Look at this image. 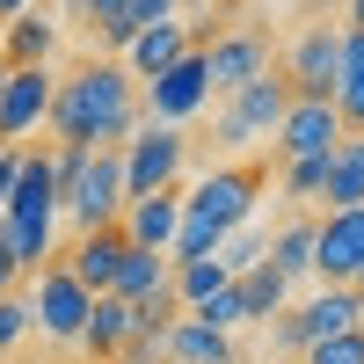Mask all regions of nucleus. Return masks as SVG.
Returning a JSON list of instances; mask_svg holds the SVG:
<instances>
[{
  "label": "nucleus",
  "mask_w": 364,
  "mask_h": 364,
  "mask_svg": "<svg viewBox=\"0 0 364 364\" xmlns=\"http://www.w3.org/2000/svg\"><path fill=\"white\" fill-rule=\"evenodd\" d=\"M343 328H364V291L357 284H321L314 299H299V306H284L269 321V343L284 350V364H299L314 343L343 336Z\"/></svg>",
  "instance_id": "20e7f679"
},
{
  "label": "nucleus",
  "mask_w": 364,
  "mask_h": 364,
  "mask_svg": "<svg viewBox=\"0 0 364 364\" xmlns=\"http://www.w3.org/2000/svg\"><path fill=\"white\" fill-rule=\"evenodd\" d=\"M343 139H350V132H343L336 102H299V95H291L277 139H269V161H277V168H291V161H321V154H336Z\"/></svg>",
  "instance_id": "9b49d317"
},
{
  "label": "nucleus",
  "mask_w": 364,
  "mask_h": 364,
  "mask_svg": "<svg viewBox=\"0 0 364 364\" xmlns=\"http://www.w3.org/2000/svg\"><path fill=\"white\" fill-rule=\"evenodd\" d=\"M328 211H357L364 204V139H343L328 154V190H321Z\"/></svg>",
  "instance_id": "4be33fe9"
},
{
  "label": "nucleus",
  "mask_w": 364,
  "mask_h": 364,
  "mask_svg": "<svg viewBox=\"0 0 364 364\" xmlns=\"http://www.w3.org/2000/svg\"><path fill=\"white\" fill-rule=\"evenodd\" d=\"M22 299H29V328H37L44 343H58V350H73L80 328H87V314H95V291H80L66 262H44L37 269V291H22Z\"/></svg>",
  "instance_id": "423d86ee"
},
{
  "label": "nucleus",
  "mask_w": 364,
  "mask_h": 364,
  "mask_svg": "<svg viewBox=\"0 0 364 364\" xmlns=\"http://www.w3.org/2000/svg\"><path fill=\"white\" fill-rule=\"evenodd\" d=\"M233 299H240V314H248V321H277V314L291 306V284H284L269 262H255V269H240V277H233Z\"/></svg>",
  "instance_id": "5701e85b"
},
{
  "label": "nucleus",
  "mask_w": 364,
  "mask_h": 364,
  "mask_svg": "<svg viewBox=\"0 0 364 364\" xmlns=\"http://www.w3.org/2000/svg\"><path fill=\"white\" fill-rule=\"evenodd\" d=\"M168 277H175V262H168V255H154V248H124V269H117V291H109V299L146 306L154 291H168Z\"/></svg>",
  "instance_id": "412c9836"
},
{
  "label": "nucleus",
  "mask_w": 364,
  "mask_h": 364,
  "mask_svg": "<svg viewBox=\"0 0 364 364\" xmlns=\"http://www.w3.org/2000/svg\"><path fill=\"white\" fill-rule=\"evenodd\" d=\"M314 233H321V219H314V211H291V219H284L277 233H269L262 262L277 269L284 284H306V277H314Z\"/></svg>",
  "instance_id": "f3484780"
},
{
  "label": "nucleus",
  "mask_w": 364,
  "mask_h": 364,
  "mask_svg": "<svg viewBox=\"0 0 364 364\" xmlns=\"http://www.w3.org/2000/svg\"><path fill=\"white\" fill-rule=\"evenodd\" d=\"M262 248H269V233L248 219V226H233L226 240H219V262H226V277H240V269H255L262 262Z\"/></svg>",
  "instance_id": "393cba45"
},
{
  "label": "nucleus",
  "mask_w": 364,
  "mask_h": 364,
  "mask_svg": "<svg viewBox=\"0 0 364 364\" xmlns=\"http://www.w3.org/2000/svg\"><path fill=\"white\" fill-rule=\"evenodd\" d=\"M284 109H291V87L277 80V66H269L262 80H248L240 95H226L219 109H211V146H219V154H233V161H248L255 146L277 139Z\"/></svg>",
  "instance_id": "7ed1b4c3"
},
{
  "label": "nucleus",
  "mask_w": 364,
  "mask_h": 364,
  "mask_svg": "<svg viewBox=\"0 0 364 364\" xmlns=\"http://www.w3.org/2000/svg\"><path fill=\"white\" fill-rule=\"evenodd\" d=\"M168 357H175V364H240V357H233V336H219V328L197 321V314H182V321L168 328Z\"/></svg>",
  "instance_id": "aec40b11"
},
{
  "label": "nucleus",
  "mask_w": 364,
  "mask_h": 364,
  "mask_svg": "<svg viewBox=\"0 0 364 364\" xmlns=\"http://www.w3.org/2000/svg\"><path fill=\"white\" fill-rule=\"evenodd\" d=\"M117 226H124V240H132V248H154V255H168V248H175V226H182V190L132 197Z\"/></svg>",
  "instance_id": "2eb2a0df"
},
{
  "label": "nucleus",
  "mask_w": 364,
  "mask_h": 364,
  "mask_svg": "<svg viewBox=\"0 0 364 364\" xmlns=\"http://www.w3.org/2000/svg\"><path fill=\"white\" fill-rule=\"evenodd\" d=\"M51 168H58V219H73V233H102L124 219L117 146H51Z\"/></svg>",
  "instance_id": "f03ea898"
},
{
  "label": "nucleus",
  "mask_w": 364,
  "mask_h": 364,
  "mask_svg": "<svg viewBox=\"0 0 364 364\" xmlns=\"http://www.w3.org/2000/svg\"><path fill=\"white\" fill-rule=\"evenodd\" d=\"M336 66H343V29L306 22V29H299V37L284 44V58H277V80L291 87L299 102H328V95H336Z\"/></svg>",
  "instance_id": "0eeeda50"
},
{
  "label": "nucleus",
  "mask_w": 364,
  "mask_h": 364,
  "mask_svg": "<svg viewBox=\"0 0 364 364\" xmlns=\"http://www.w3.org/2000/svg\"><path fill=\"white\" fill-rule=\"evenodd\" d=\"M117 161H124V204H132V197H161V190H182L190 139L168 132V124H139L124 146H117Z\"/></svg>",
  "instance_id": "39448f33"
},
{
  "label": "nucleus",
  "mask_w": 364,
  "mask_h": 364,
  "mask_svg": "<svg viewBox=\"0 0 364 364\" xmlns=\"http://www.w3.org/2000/svg\"><path fill=\"white\" fill-rule=\"evenodd\" d=\"M182 8H219V0H182Z\"/></svg>",
  "instance_id": "f704fd0d"
},
{
  "label": "nucleus",
  "mask_w": 364,
  "mask_h": 364,
  "mask_svg": "<svg viewBox=\"0 0 364 364\" xmlns=\"http://www.w3.org/2000/svg\"><path fill=\"white\" fill-rule=\"evenodd\" d=\"M269 73V37L255 22H233V29H219V37L204 44V80H211V102H226V95H240L248 80H262Z\"/></svg>",
  "instance_id": "1a4fd4ad"
},
{
  "label": "nucleus",
  "mask_w": 364,
  "mask_h": 364,
  "mask_svg": "<svg viewBox=\"0 0 364 364\" xmlns=\"http://www.w3.org/2000/svg\"><path fill=\"white\" fill-rule=\"evenodd\" d=\"M299 364H364V328H343V336H328V343H314Z\"/></svg>",
  "instance_id": "c85d7f7f"
},
{
  "label": "nucleus",
  "mask_w": 364,
  "mask_h": 364,
  "mask_svg": "<svg viewBox=\"0 0 364 364\" xmlns=\"http://www.w3.org/2000/svg\"><path fill=\"white\" fill-rule=\"evenodd\" d=\"M124 343H132V306H124V299H109V291H102L73 350H87V364H117V357H124Z\"/></svg>",
  "instance_id": "6ab92c4d"
},
{
  "label": "nucleus",
  "mask_w": 364,
  "mask_h": 364,
  "mask_svg": "<svg viewBox=\"0 0 364 364\" xmlns=\"http://www.w3.org/2000/svg\"><path fill=\"white\" fill-rule=\"evenodd\" d=\"M139 124H146L139 117V80L117 58H80L51 87V117H44L51 146H124Z\"/></svg>",
  "instance_id": "f257e3e1"
},
{
  "label": "nucleus",
  "mask_w": 364,
  "mask_h": 364,
  "mask_svg": "<svg viewBox=\"0 0 364 364\" xmlns=\"http://www.w3.org/2000/svg\"><path fill=\"white\" fill-rule=\"evenodd\" d=\"M58 51V22L44 8H22L15 22H0V66H51Z\"/></svg>",
  "instance_id": "dca6fc26"
},
{
  "label": "nucleus",
  "mask_w": 364,
  "mask_h": 364,
  "mask_svg": "<svg viewBox=\"0 0 364 364\" xmlns=\"http://www.w3.org/2000/svg\"><path fill=\"white\" fill-rule=\"evenodd\" d=\"M51 87H58L51 66H8V80H0V146H29V132L51 117Z\"/></svg>",
  "instance_id": "f8f14e48"
},
{
  "label": "nucleus",
  "mask_w": 364,
  "mask_h": 364,
  "mask_svg": "<svg viewBox=\"0 0 364 364\" xmlns=\"http://www.w3.org/2000/svg\"><path fill=\"white\" fill-rule=\"evenodd\" d=\"M15 168H22V146H0V211L15 197Z\"/></svg>",
  "instance_id": "7c9ffc66"
},
{
  "label": "nucleus",
  "mask_w": 364,
  "mask_h": 364,
  "mask_svg": "<svg viewBox=\"0 0 364 364\" xmlns=\"http://www.w3.org/2000/svg\"><path fill=\"white\" fill-rule=\"evenodd\" d=\"M343 15H350L343 29H364V0H343Z\"/></svg>",
  "instance_id": "473e14b6"
},
{
  "label": "nucleus",
  "mask_w": 364,
  "mask_h": 364,
  "mask_svg": "<svg viewBox=\"0 0 364 364\" xmlns=\"http://www.w3.org/2000/svg\"><path fill=\"white\" fill-rule=\"evenodd\" d=\"M22 8H37V0H0V22H15Z\"/></svg>",
  "instance_id": "72a5a7b5"
},
{
  "label": "nucleus",
  "mask_w": 364,
  "mask_h": 364,
  "mask_svg": "<svg viewBox=\"0 0 364 364\" xmlns=\"http://www.w3.org/2000/svg\"><path fill=\"white\" fill-rule=\"evenodd\" d=\"M211 109V80H204V51H182L175 66L161 73V80H146L139 87V117L146 124H168V132H182L190 117H204Z\"/></svg>",
  "instance_id": "6e6552de"
},
{
  "label": "nucleus",
  "mask_w": 364,
  "mask_h": 364,
  "mask_svg": "<svg viewBox=\"0 0 364 364\" xmlns=\"http://www.w3.org/2000/svg\"><path fill=\"white\" fill-rule=\"evenodd\" d=\"M29 343V299L22 291H0V364Z\"/></svg>",
  "instance_id": "bb28decb"
},
{
  "label": "nucleus",
  "mask_w": 364,
  "mask_h": 364,
  "mask_svg": "<svg viewBox=\"0 0 364 364\" xmlns=\"http://www.w3.org/2000/svg\"><path fill=\"white\" fill-rule=\"evenodd\" d=\"M306 8H343V0H306Z\"/></svg>",
  "instance_id": "c9c22d12"
},
{
  "label": "nucleus",
  "mask_w": 364,
  "mask_h": 364,
  "mask_svg": "<svg viewBox=\"0 0 364 364\" xmlns=\"http://www.w3.org/2000/svg\"><path fill=\"white\" fill-rule=\"evenodd\" d=\"M8 364H29V357H8Z\"/></svg>",
  "instance_id": "e433bc0d"
},
{
  "label": "nucleus",
  "mask_w": 364,
  "mask_h": 364,
  "mask_svg": "<svg viewBox=\"0 0 364 364\" xmlns=\"http://www.w3.org/2000/svg\"><path fill=\"white\" fill-rule=\"evenodd\" d=\"M8 226L29 233H51L58 240V168H51V146H22V168H15V197L0 211Z\"/></svg>",
  "instance_id": "9d476101"
},
{
  "label": "nucleus",
  "mask_w": 364,
  "mask_h": 364,
  "mask_svg": "<svg viewBox=\"0 0 364 364\" xmlns=\"http://www.w3.org/2000/svg\"><path fill=\"white\" fill-rule=\"evenodd\" d=\"M314 277L364 291V204L357 211H328V219H321V233H314Z\"/></svg>",
  "instance_id": "ddd939ff"
},
{
  "label": "nucleus",
  "mask_w": 364,
  "mask_h": 364,
  "mask_svg": "<svg viewBox=\"0 0 364 364\" xmlns=\"http://www.w3.org/2000/svg\"><path fill=\"white\" fill-rule=\"evenodd\" d=\"M175 15H182V0H132L124 8V51H132V37H146V29H161Z\"/></svg>",
  "instance_id": "cd10ccee"
},
{
  "label": "nucleus",
  "mask_w": 364,
  "mask_h": 364,
  "mask_svg": "<svg viewBox=\"0 0 364 364\" xmlns=\"http://www.w3.org/2000/svg\"><path fill=\"white\" fill-rule=\"evenodd\" d=\"M0 80H8V66H0Z\"/></svg>",
  "instance_id": "4c0bfd02"
},
{
  "label": "nucleus",
  "mask_w": 364,
  "mask_h": 364,
  "mask_svg": "<svg viewBox=\"0 0 364 364\" xmlns=\"http://www.w3.org/2000/svg\"><path fill=\"white\" fill-rule=\"evenodd\" d=\"M284 175V197L291 204H321V190H328V154L321 161H291V168H277Z\"/></svg>",
  "instance_id": "a878e982"
},
{
  "label": "nucleus",
  "mask_w": 364,
  "mask_h": 364,
  "mask_svg": "<svg viewBox=\"0 0 364 364\" xmlns=\"http://www.w3.org/2000/svg\"><path fill=\"white\" fill-rule=\"evenodd\" d=\"M197 321H211V328H219V336H233V328H248V314H240V299H233V284H226L219 299H204V306H197Z\"/></svg>",
  "instance_id": "c756f323"
},
{
  "label": "nucleus",
  "mask_w": 364,
  "mask_h": 364,
  "mask_svg": "<svg viewBox=\"0 0 364 364\" xmlns=\"http://www.w3.org/2000/svg\"><path fill=\"white\" fill-rule=\"evenodd\" d=\"M182 51H197V44H190V29H182V22H161V29H146V37H132V51L117 58V66H124V73L146 87V80H161Z\"/></svg>",
  "instance_id": "a211bd4d"
},
{
  "label": "nucleus",
  "mask_w": 364,
  "mask_h": 364,
  "mask_svg": "<svg viewBox=\"0 0 364 364\" xmlns=\"http://www.w3.org/2000/svg\"><path fill=\"white\" fill-rule=\"evenodd\" d=\"M15 284H22V269L8 262V248H0V291H15Z\"/></svg>",
  "instance_id": "2f4dec72"
},
{
  "label": "nucleus",
  "mask_w": 364,
  "mask_h": 364,
  "mask_svg": "<svg viewBox=\"0 0 364 364\" xmlns=\"http://www.w3.org/2000/svg\"><path fill=\"white\" fill-rule=\"evenodd\" d=\"M161 364H175V357H161Z\"/></svg>",
  "instance_id": "58836bf2"
},
{
  "label": "nucleus",
  "mask_w": 364,
  "mask_h": 364,
  "mask_svg": "<svg viewBox=\"0 0 364 364\" xmlns=\"http://www.w3.org/2000/svg\"><path fill=\"white\" fill-rule=\"evenodd\" d=\"M233 277H226V262L219 255H197V262H175V277H168V291L182 299V314H197L204 299H219Z\"/></svg>",
  "instance_id": "b1692460"
},
{
  "label": "nucleus",
  "mask_w": 364,
  "mask_h": 364,
  "mask_svg": "<svg viewBox=\"0 0 364 364\" xmlns=\"http://www.w3.org/2000/svg\"><path fill=\"white\" fill-rule=\"evenodd\" d=\"M124 248H132V240H124V226H102V233H73V248L58 255V262L73 269V284H80V291H95V299H102V291H117Z\"/></svg>",
  "instance_id": "4468645a"
}]
</instances>
